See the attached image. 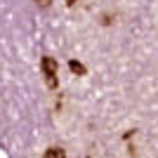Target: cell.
<instances>
[{
  "instance_id": "obj_5",
  "label": "cell",
  "mask_w": 158,
  "mask_h": 158,
  "mask_svg": "<svg viewBox=\"0 0 158 158\" xmlns=\"http://www.w3.org/2000/svg\"><path fill=\"white\" fill-rule=\"evenodd\" d=\"M76 2H78V0H66V5H76Z\"/></svg>"
},
{
  "instance_id": "obj_3",
  "label": "cell",
  "mask_w": 158,
  "mask_h": 158,
  "mask_svg": "<svg viewBox=\"0 0 158 158\" xmlns=\"http://www.w3.org/2000/svg\"><path fill=\"white\" fill-rule=\"evenodd\" d=\"M69 69H71L73 73H78V76H85V66L80 64V61H76V59L69 61Z\"/></svg>"
},
{
  "instance_id": "obj_2",
  "label": "cell",
  "mask_w": 158,
  "mask_h": 158,
  "mask_svg": "<svg viewBox=\"0 0 158 158\" xmlns=\"http://www.w3.org/2000/svg\"><path fill=\"white\" fill-rule=\"evenodd\" d=\"M45 158H66V151L61 146H52V149H47Z\"/></svg>"
},
{
  "instance_id": "obj_4",
  "label": "cell",
  "mask_w": 158,
  "mask_h": 158,
  "mask_svg": "<svg viewBox=\"0 0 158 158\" xmlns=\"http://www.w3.org/2000/svg\"><path fill=\"white\" fill-rule=\"evenodd\" d=\"M35 2H38L40 7H50V0H35Z\"/></svg>"
},
{
  "instance_id": "obj_1",
  "label": "cell",
  "mask_w": 158,
  "mask_h": 158,
  "mask_svg": "<svg viewBox=\"0 0 158 158\" xmlns=\"http://www.w3.org/2000/svg\"><path fill=\"white\" fill-rule=\"evenodd\" d=\"M40 66H43V73H45V83L47 87H57V61L52 59V57H43V61H40Z\"/></svg>"
}]
</instances>
